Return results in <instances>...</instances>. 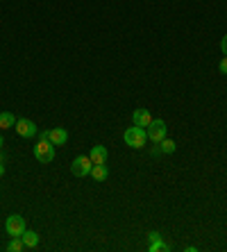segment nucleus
I'll return each instance as SVG.
<instances>
[{"label":"nucleus","instance_id":"f257e3e1","mask_svg":"<svg viewBox=\"0 0 227 252\" xmlns=\"http://www.w3.org/2000/svg\"><path fill=\"white\" fill-rule=\"evenodd\" d=\"M123 141H125L130 148H134V150L143 148V146L148 143V132H146V127H139V125H134V127H128V129H125V134H123Z\"/></svg>","mask_w":227,"mask_h":252},{"label":"nucleus","instance_id":"f03ea898","mask_svg":"<svg viewBox=\"0 0 227 252\" xmlns=\"http://www.w3.org/2000/svg\"><path fill=\"white\" fill-rule=\"evenodd\" d=\"M91 168H94V161L89 159V155H77L70 164V173L75 177H87L91 175Z\"/></svg>","mask_w":227,"mask_h":252},{"label":"nucleus","instance_id":"7ed1b4c3","mask_svg":"<svg viewBox=\"0 0 227 252\" xmlns=\"http://www.w3.org/2000/svg\"><path fill=\"white\" fill-rule=\"evenodd\" d=\"M34 159L41 161V164H50L55 159V146L50 141H43L39 139V143L34 146Z\"/></svg>","mask_w":227,"mask_h":252},{"label":"nucleus","instance_id":"20e7f679","mask_svg":"<svg viewBox=\"0 0 227 252\" xmlns=\"http://www.w3.org/2000/svg\"><path fill=\"white\" fill-rule=\"evenodd\" d=\"M148 132V141H152V143H159L162 139H166V134H168V127H166V123H163L162 118H152V123L146 127Z\"/></svg>","mask_w":227,"mask_h":252},{"label":"nucleus","instance_id":"39448f33","mask_svg":"<svg viewBox=\"0 0 227 252\" xmlns=\"http://www.w3.org/2000/svg\"><path fill=\"white\" fill-rule=\"evenodd\" d=\"M5 229L9 236H23V232L28 227H25V218L18 216V214H12V216L5 220Z\"/></svg>","mask_w":227,"mask_h":252},{"label":"nucleus","instance_id":"423d86ee","mask_svg":"<svg viewBox=\"0 0 227 252\" xmlns=\"http://www.w3.org/2000/svg\"><path fill=\"white\" fill-rule=\"evenodd\" d=\"M14 129H16V132L23 136V139H32V136L39 134V127H36V123H34V121H30V118H18L16 125H14Z\"/></svg>","mask_w":227,"mask_h":252},{"label":"nucleus","instance_id":"0eeeda50","mask_svg":"<svg viewBox=\"0 0 227 252\" xmlns=\"http://www.w3.org/2000/svg\"><path fill=\"white\" fill-rule=\"evenodd\" d=\"M48 141L53 143V146H64L66 141H68V132L64 127H53L48 129Z\"/></svg>","mask_w":227,"mask_h":252},{"label":"nucleus","instance_id":"6e6552de","mask_svg":"<svg viewBox=\"0 0 227 252\" xmlns=\"http://www.w3.org/2000/svg\"><path fill=\"white\" fill-rule=\"evenodd\" d=\"M107 157H109V150H107L105 146H94L91 153H89V159H91L94 164H107Z\"/></svg>","mask_w":227,"mask_h":252},{"label":"nucleus","instance_id":"1a4fd4ad","mask_svg":"<svg viewBox=\"0 0 227 252\" xmlns=\"http://www.w3.org/2000/svg\"><path fill=\"white\" fill-rule=\"evenodd\" d=\"M132 123L134 125H139V127H148V125L152 123V116L148 109H134L132 114Z\"/></svg>","mask_w":227,"mask_h":252},{"label":"nucleus","instance_id":"9d476101","mask_svg":"<svg viewBox=\"0 0 227 252\" xmlns=\"http://www.w3.org/2000/svg\"><path fill=\"white\" fill-rule=\"evenodd\" d=\"M91 177H94V182H105L107 177H109V168H107V164H94V168H91Z\"/></svg>","mask_w":227,"mask_h":252},{"label":"nucleus","instance_id":"9b49d317","mask_svg":"<svg viewBox=\"0 0 227 252\" xmlns=\"http://www.w3.org/2000/svg\"><path fill=\"white\" fill-rule=\"evenodd\" d=\"M23 243H25V248H30V250H34L36 246H39V234H36L34 229H25L23 232Z\"/></svg>","mask_w":227,"mask_h":252},{"label":"nucleus","instance_id":"f8f14e48","mask_svg":"<svg viewBox=\"0 0 227 252\" xmlns=\"http://www.w3.org/2000/svg\"><path fill=\"white\" fill-rule=\"evenodd\" d=\"M16 121H18V118L14 116L12 112H0V127H2V129L14 127V125H16Z\"/></svg>","mask_w":227,"mask_h":252},{"label":"nucleus","instance_id":"ddd939ff","mask_svg":"<svg viewBox=\"0 0 227 252\" xmlns=\"http://www.w3.org/2000/svg\"><path fill=\"white\" fill-rule=\"evenodd\" d=\"M159 148H162L163 155H173L175 150H177V143H175L173 139H162L159 141Z\"/></svg>","mask_w":227,"mask_h":252},{"label":"nucleus","instance_id":"4468645a","mask_svg":"<svg viewBox=\"0 0 227 252\" xmlns=\"http://www.w3.org/2000/svg\"><path fill=\"white\" fill-rule=\"evenodd\" d=\"M148 236H150V241H152V243H150V250H168V246L159 241V239H162V236H159L157 232H150V234H148Z\"/></svg>","mask_w":227,"mask_h":252},{"label":"nucleus","instance_id":"2eb2a0df","mask_svg":"<svg viewBox=\"0 0 227 252\" xmlns=\"http://www.w3.org/2000/svg\"><path fill=\"white\" fill-rule=\"evenodd\" d=\"M23 248H25L23 239H21V236H12V241H9V246H7V250H9V252H21Z\"/></svg>","mask_w":227,"mask_h":252},{"label":"nucleus","instance_id":"dca6fc26","mask_svg":"<svg viewBox=\"0 0 227 252\" xmlns=\"http://www.w3.org/2000/svg\"><path fill=\"white\" fill-rule=\"evenodd\" d=\"M218 70H221L223 75H227V55L221 59V64H218Z\"/></svg>","mask_w":227,"mask_h":252},{"label":"nucleus","instance_id":"f3484780","mask_svg":"<svg viewBox=\"0 0 227 252\" xmlns=\"http://www.w3.org/2000/svg\"><path fill=\"white\" fill-rule=\"evenodd\" d=\"M221 50H223V55H227V34L221 39Z\"/></svg>","mask_w":227,"mask_h":252},{"label":"nucleus","instance_id":"a211bd4d","mask_svg":"<svg viewBox=\"0 0 227 252\" xmlns=\"http://www.w3.org/2000/svg\"><path fill=\"white\" fill-rule=\"evenodd\" d=\"M5 159H7V157H5V153L0 150V164H5Z\"/></svg>","mask_w":227,"mask_h":252},{"label":"nucleus","instance_id":"6ab92c4d","mask_svg":"<svg viewBox=\"0 0 227 252\" xmlns=\"http://www.w3.org/2000/svg\"><path fill=\"white\" fill-rule=\"evenodd\" d=\"M5 175V164H0V177Z\"/></svg>","mask_w":227,"mask_h":252},{"label":"nucleus","instance_id":"aec40b11","mask_svg":"<svg viewBox=\"0 0 227 252\" xmlns=\"http://www.w3.org/2000/svg\"><path fill=\"white\" fill-rule=\"evenodd\" d=\"M2 146H5V141H2V136H0V150H2Z\"/></svg>","mask_w":227,"mask_h":252}]
</instances>
